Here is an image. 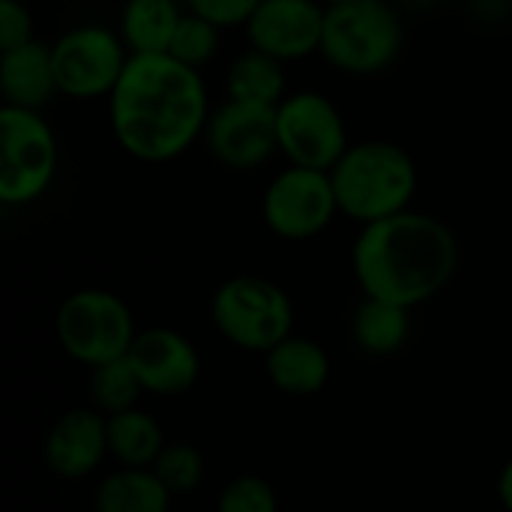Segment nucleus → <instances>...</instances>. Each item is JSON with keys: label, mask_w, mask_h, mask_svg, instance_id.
<instances>
[{"label": "nucleus", "mask_w": 512, "mask_h": 512, "mask_svg": "<svg viewBox=\"0 0 512 512\" xmlns=\"http://www.w3.org/2000/svg\"><path fill=\"white\" fill-rule=\"evenodd\" d=\"M324 6H339V3H348V0H321Z\"/></svg>", "instance_id": "c85d7f7f"}, {"label": "nucleus", "mask_w": 512, "mask_h": 512, "mask_svg": "<svg viewBox=\"0 0 512 512\" xmlns=\"http://www.w3.org/2000/svg\"><path fill=\"white\" fill-rule=\"evenodd\" d=\"M498 501L504 504V510L512 512V459L504 465V471L498 477Z\"/></svg>", "instance_id": "cd10ccee"}, {"label": "nucleus", "mask_w": 512, "mask_h": 512, "mask_svg": "<svg viewBox=\"0 0 512 512\" xmlns=\"http://www.w3.org/2000/svg\"><path fill=\"white\" fill-rule=\"evenodd\" d=\"M216 512H279V498L264 477L243 474L225 483L216 501Z\"/></svg>", "instance_id": "393cba45"}, {"label": "nucleus", "mask_w": 512, "mask_h": 512, "mask_svg": "<svg viewBox=\"0 0 512 512\" xmlns=\"http://www.w3.org/2000/svg\"><path fill=\"white\" fill-rule=\"evenodd\" d=\"M207 120L210 102L201 72L171 54H132L108 96L114 141L147 165L183 156L204 135Z\"/></svg>", "instance_id": "f257e3e1"}, {"label": "nucleus", "mask_w": 512, "mask_h": 512, "mask_svg": "<svg viewBox=\"0 0 512 512\" xmlns=\"http://www.w3.org/2000/svg\"><path fill=\"white\" fill-rule=\"evenodd\" d=\"M144 393L129 357H120L114 363L96 366L90 372V399L96 405L99 414L114 417L123 411L138 408V396Z\"/></svg>", "instance_id": "4be33fe9"}, {"label": "nucleus", "mask_w": 512, "mask_h": 512, "mask_svg": "<svg viewBox=\"0 0 512 512\" xmlns=\"http://www.w3.org/2000/svg\"><path fill=\"white\" fill-rule=\"evenodd\" d=\"M351 333L360 351L372 357H390L411 339V309L366 297L354 312Z\"/></svg>", "instance_id": "6ab92c4d"}, {"label": "nucleus", "mask_w": 512, "mask_h": 512, "mask_svg": "<svg viewBox=\"0 0 512 512\" xmlns=\"http://www.w3.org/2000/svg\"><path fill=\"white\" fill-rule=\"evenodd\" d=\"M180 18L177 0H126L117 33L129 54H168Z\"/></svg>", "instance_id": "f3484780"}, {"label": "nucleus", "mask_w": 512, "mask_h": 512, "mask_svg": "<svg viewBox=\"0 0 512 512\" xmlns=\"http://www.w3.org/2000/svg\"><path fill=\"white\" fill-rule=\"evenodd\" d=\"M171 501L153 468H117L96 489V512H168Z\"/></svg>", "instance_id": "a211bd4d"}, {"label": "nucleus", "mask_w": 512, "mask_h": 512, "mask_svg": "<svg viewBox=\"0 0 512 512\" xmlns=\"http://www.w3.org/2000/svg\"><path fill=\"white\" fill-rule=\"evenodd\" d=\"M276 132L279 153L300 168L333 171L351 147L339 105L318 90L288 93L276 105Z\"/></svg>", "instance_id": "6e6552de"}, {"label": "nucleus", "mask_w": 512, "mask_h": 512, "mask_svg": "<svg viewBox=\"0 0 512 512\" xmlns=\"http://www.w3.org/2000/svg\"><path fill=\"white\" fill-rule=\"evenodd\" d=\"M57 174V138L42 111L0 105V201L21 207L45 195Z\"/></svg>", "instance_id": "0eeeda50"}, {"label": "nucleus", "mask_w": 512, "mask_h": 512, "mask_svg": "<svg viewBox=\"0 0 512 512\" xmlns=\"http://www.w3.org/2000/svg\"><path fill=\"white\" fill-rule=\"evenodd\" d=\"M0 93L3 105L42 111L60 90L54 78L51 45L30 39L27 45L0 51Z\"/></svg>", "instance_id": "2eb2a0df"}, {"label": "nucleus", "mask_w": 512, "mask_h": 512, "mask_svg": "<svg viewBox=\"0 0 512 512\" xmlns=\"http://www.w3.org/2000/svg\"><path fill=\"white\" fill-rule=\"evenodd\" d=\"M189 12L201 15L204 21L216 24L219 30L246 27L261 0H186Z\"/></svg>", "instance_id": "a878e982"}, {"label": "nucleus", "mask_w": 512, "mask_h": 512, "mask_svg": "<svg viewBox=\"0 0 512 512\" xmlns=\"http://www.w3.org/2000/svg\"><path fill=\"white\" fill-rule=\"evenodd\" d=\"M108 453V417L96 408H72L45 435V462L63 480L90 477Z\"/></svg>", "instance_id": "4468645a"}, {"label": "nucleus", "mask_w": 512, "mask_h": 512, "mask_svg": "<svg viewBox=\"0 0 512 512\" xmlns=\"http://www.w3.org/2000/svg\"><path fill=\"white\" fill-rule=\"evenodd\" d=\"M225 90H228V99L276 108L288 96L285 93V63L264 51L249 48L228 66Z\"/></svg>", "instance_id": "412c9836"}, {"label": "nucleus", "mask_w": 512, "mask_h": 512, "mask_svg": "<svg viewBox=\"0 0 512 512\" xmlns=\"http://www.w3.org/2000/svg\"><path fill=\"white\" fill-rule=\"evenodd\" d=\"M165 444L162 426L141 408L108 417V453L120 468H153Z\"/></svg>", "instance_id": "aec40b11"}, {"label": "nucleus", "mask_w": 512, "mask_h": 512, "mask_svg": "<svg viewBox=\"0 0 512 512\" xmlns=\"http://www.w3.org/2000/svg\"><path fill=\"white\" fill-rule=\"evenodd\" d=\"M213 327L240 351L270 354L294 336V303L285 288L261 276H234L219 285L210 303Z\"/></svg>", "instance_id": "39448f33"}, {"label": "nucleus", "mask_w": 512, "mask_h": 512, "mask_svg": "<svg viewBox=\"0 0 512 512\" xmlns=\"http://www.w3.org/2000/svg\"><path fill=\"white\" fill-rule=\"evenodd\" d=\"M270 384L285 396H318L330 384V357L327 351L306 336H288L270 354H264Z\"/></svg>", "instance_id": "dca6fc26"}, {"label": "nucleus", "mask_w": 512, "mask_h": 512, "mask_svg": "<svg viewBox=\"0 0 512 512\" xmlns=\"http://www.w3.org/2000/svg\"><path fill=\"white\" fill-rule=\"evenodd\" d=\"M408 3H417V6H426V3H435V0H408Z\"/></svg>", "instance_id": "c756f323"}, {"label": "nucleus", "mask_w": 512, "mask_h": 512, "mask_svg": "<svg viewBox=\"0 0 512 512\" xmlns=\"http://www.w3.org/2000/svg\"><path fill=\"white\" fill-rule=\"evenodd\" d=\"M129 363L150 396H183L198 384L201 357L195 345L168 327H150L135 336L129 348Z\"/></svg>", "instance_id": "ddd939ff"}, {"label": "nucleus", "mask_w": 512, "mask_h": 512, "mask_svg": "<svg viewBox=\"0 0 512 512\" xmlns=\"http://www.w3.org/2000/svg\"><path fill=\"white\" fill-rule=\"evenodd\" d=\"M219 39H222V30L216 24L204 21L195 12H183L180 24L174 30V39H171L168 54L177 63L189 66V69H201V66H207L216 57Z\"/></svg>", "instance_id": "5701e85b"}, {"label": "nucleus", "mask_w": 512, "mask_h": 512, "mask_svg": "<svg viewBox=\"0 0 512 512\" xmlns=\"http://www.w3.org/2000/svg\"><path fill=\"white\" fill-rule=\"evenodd\" d=\"M204 138L216 162L231 171H252L279 150L276 108L228 99L210 114Z\"/></svg>", "instance_id": "9b49d317"}, {"label": "nucleus", "mask_w": 512, "mask_h": 512, "mask_svg": "<svg viewBox=\"0 0 512 512\" xmlns=\"http://www.w3.org/2000/svg\"><path fill=\"white\" fill-rule=\"evenodd\" d=\"M405 45L399 12L387 0H348L327 6L321 51L345 75H378L390 69Z\"/></svg>", "instance_id": "20e7f679"}, {"label": "nucleus", "mask_w": 512, "mask_h": 512, "mask_svg": "<svg viewBox=\"0 0 512 512\" xmlns=\"http://www.w3.org/2000/svg\"><path fill=\"white\" fill-rule=\"evenodd\" d=\"M54 333L63 354L90 369L126 357L138 336L129 306L102 288L69 294L57 309Z\"/></svg>", "instance_id": "423d86ee"}, {"label": "nucleus", "mask_w": 512, "mask_h": 512, "mask_svg": "<svg viewBox=\"0 0 512 512\" xmlns=\"http://www.w3.org/2000/svg\"><path fill=\"white\" fill-rule=\"evenodd\" d=\"M327 6L321 0H261L246 24L249 45L282 63L321 51Z\"/></svg>", "instance_id": "f8f14e48"}, {"label": "nucleus", "mask_w": 512, "mask_h": 512, "mask_svg": "<svg viewBox=\"0 0 512 512\" xmlns=\"http://www.w3.org/2000/svg\"><path fill=\"white\" fill-rule=\"evenodd\" d=\"M330 180L339 213L360 225H372L411 210L420 174L414 156L402 144L369 138L345 150L330 171Z\"/></svg>", "instance_id": "7ed1b4c3"}, {"label": "nucleus", "mask_w": 512, "mask_h": 512, "mask_svg": "<svg viewBox=\"0 0 512 512\" xmlns=\"http://www.w3.org/2000/svg\"><path fill=\"white\" fill-rule=\"evenodd\" d=\"M129 57L132 54L123 45L120 33L102 24L72 27L51 42L57 90L81 102L111 96Z\"/></svg>", "instance_id": "1a4fd4ad"}, {"label": "nucleus", "mask_w": 512, "mask_h": 512, "mask_svg": "<svg viewBox=\"0 0 512 512\" xmlns=\"http://www.w3.org/2000/svg\"><path fill=\"white\" fill-rule=\"evenodd\" d=\"M261 213L267 228L282 240L300 243L324 234L339 213L330 171L288 165L264 189Z\"/></svg>", "instance_id": "9d476101"}, {"label": "nucleus", "mask_w": 512, "mask_h": 512, "mask_svg": "<svg viewBox=\"0 0 512 512\" xmlns=\"http://www.w3.org/2000/svg\"><path fill=\"white\" fill-rule=\"evenodd\" d=\"M153 474L171 495H189L204 483V456L192 444H165L153 462Z\"/></svg>", "instance_id": "b1692460"}, {"label": "nucleus", "mask_w": 512, "mask_h": 512, "mask_svg": "<svg viewBox=\"0 0 512 512\" xmlns=\"http://www.w3.org/2000/svg\"><path fill=\"white\" fill-rule=\"evenodd\" d=\"M351 267L366 297L417 309L453 282L459 240L441 219L405 210L360 228Z\"/></svg>", "instance_id": "f03ea898"}, {"label": "nucleus", "mask_w": 512, "mask_h": 512, "mask_svg": "<svg viewBox=\"0 0 512 512\" xmlns=\"http://www.w3.org/2000/svg\"><path fill=\"white\" fill-rule=\"evenodd\" d=\"M33 36V15L21 0H0V51L27 45Z\"/></svg>", "instance_id": "bb28decb"}]
</instances>
